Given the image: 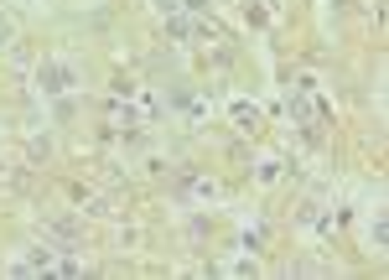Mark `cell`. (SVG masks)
Returning a JSON list of instances; mask_svg holds the SVG:
<instances>
[{"label":"cell","mask_w":389,"mask_h":280,"mask_svg":"<svg viewBox=\"0 0 389 280\" xmlns=\"http://www.w3.org/2000/svg\"><path fill=\"white\" fill-rule=\"evenodd\" d=\"M42 78H47V84H42V89H47V94H62V89H67V84H73V73H67V68H47V73H42Z\"/></svg>","instance_id":"cell-1"}]
</instances>
